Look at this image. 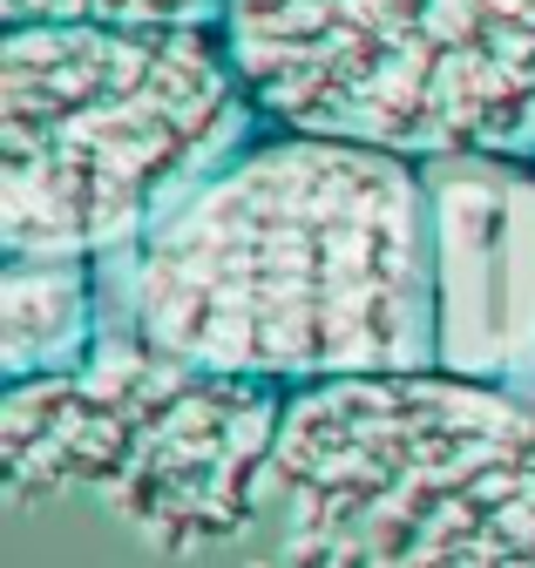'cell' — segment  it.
Segmentation results:
<instances>
[{"label":"cell","mask_w":535,"mask_h":568,"mask_svg":"<svg viewBox=\"0 0 535 568\" xmlns=\"http://www.w3.org/2000/svg\"><path fill=\"white\" fill-rule=\"evenodd\" d=\"M137 338L183 373L325 386L427 373L441 332L427 170L272 129L137 244Z\"/></svg>","instance_id":"1"},{"label":"cell","mask_w":535,"mask_h":568,"mask_svg":"<svg viewBox=\"0 0 535 568\" xmlns=\"http://www.w3.org/2000/svg\"><path fill=\"white\" fill-rule=\"evenodd\" d=\"M264 129L224 28H0V257H115Z\"/></svg>","instance_id":"2"},{"label":"cell","mask_w":535,"mask_h":568,"mask_svg":"<svg viewBox=\"0 0 535 568\" xmlns=\"http://www.w3.org/2000/svg\"><path fill=\"white\" fill-rule=\"evenodd\" d=\"M258 487L272 568H535V399L441 366L292 386Z\"/></svg>","instance_id":"3"},{"label":"cell","mask_w":535,"mask_h":568,"mask_svg":"<svg viewBox=\"0 0 535 568\" xmlns=\"http://www.w3.org/2000/svg\"><path fill=\"white\" fill-rule=\"evenodd\" d=\"M224 48L272 129L535 163V0H231Z\"/></svg>","instance_id":"4"},{"label":"cell","mask_w":535,"mask_h":568,"mask_svg":"<svg viewBox=\"0 0 535 568\" xmlns=\"http://www.w3.org/2000/svg\"><path fill=\"white\" fill-rule=\"evenodd\" d=\"M421 170L441 277L434 366L535 399V163L441 156Z\"/></svg>","instance_id":"5"},{"label":"cell","mask_w":535,"mask_h":568,"mask_svg":"<svg viewBox=\"0 0 535 568\" xmlns=\"http://www.w3.org/2000/svg\"><path fill=\"white\" fill-rule=\"evenodd\" d=\"M95 352V257H0V379H75Z\"/></svg>","instance_id":"6"},{"label":"cell","mask_w":535,"mask_h":568,"mask_svg":"<svg viewBox=\"0 0 535 568\" xmlns=\"http://www.w3.org/2000/svg\"><path fill=\"white\" fill-rule=\"evenodd\" d=\"M231 0H0V28L82 21V28H224Z\"/></svg>","instance_id":"7"}]
</instances>
